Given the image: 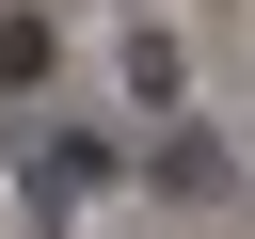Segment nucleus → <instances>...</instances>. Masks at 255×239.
Returning <instances> with one entry per match:
<instances>
[{
	"label": "nucleus",
	"mask_w": 255,
	"mask_h": 239,
	"mask_svg": "<svg viewBox=\"0 0 255 239\" xmlns=\"http://www.w3.org/2000/svg\"><path fill=\"white\" fill-rule=\"evenodd\" d=\"M128 96H143V112H191V48H175V32H128Z\"/></svg>",
	"instance_id": "obj_1"
}]
</instances>
